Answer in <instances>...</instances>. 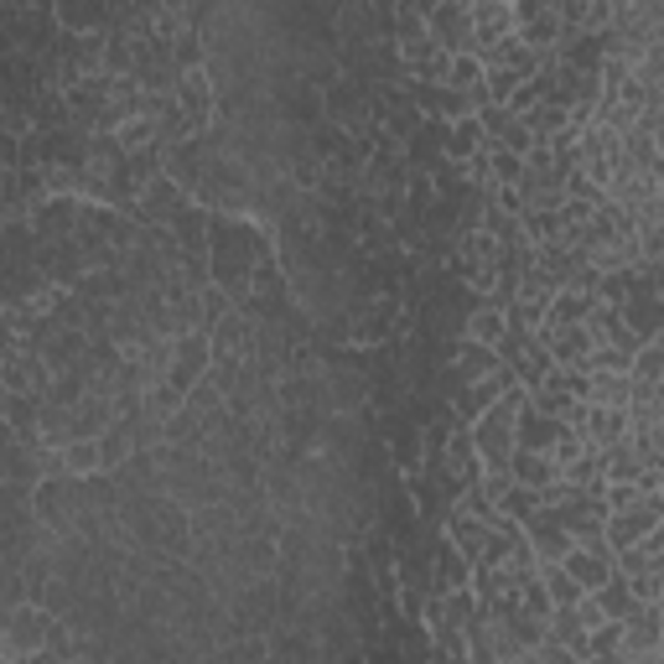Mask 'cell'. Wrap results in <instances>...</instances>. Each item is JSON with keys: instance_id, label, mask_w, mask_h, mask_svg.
<instances>
[{"instance_id": "1", "label": "cell", "mask_w": 664, "mask_h": 664, "mask_svg": "<svg viewBox=\"0 0 664 664\" xmlns=\"http://www.w3.org/2000/svg\"><path fill=\"white\" fill-rule=\"evenodd\" d=\"M52 628H58L52 608H42V602H16L11 617H5V654H37V649H48Z\"/></svg>"}, {"instance_id": "2", "label": "cell", "mask_w": 664, "mask_h": 664, "mask_svg": "<svg viewBox=\"0 0 664 664\" xmlns=\"http://www.w3.org/2000/svg\"><path fill=\"white\" fill-rule=\"evenodd\" d=\"M426 26L431 37L451 52V58H462V52H473L477 31H473V5H426Z\"/></svg>"}, {"instance_id": "3", "label": "cell", "mask_w": 664, "mask_h": 664, "mask_svg": "<svg viewBox=\"0 0 664 664\" xmlns=\"http://www.w3.org/2000/svg\"><path fill=\"white\" fill-rule=\"evenodd\" d=\"M561 566H566L571 576L582 582V592H602V587H608V582L617 576L613 550H608V546H576L566 561H561Z\"/></svg>"}, {"instance_id": "4", "label": "cell", "mask_w": 664, "mask_h": 664, "mask_svg": "<svg viewBox=\"0 0 664 664\" xmlns=\"http://www.w3.org/2000/svg\"><path fill=\"white\" fill-rule=\"evenodd\" d=\"M509 468H514V483H520V488H535V494H546V488L561 483V462H556V451H546V447H520Z\"/></svg>"}, {"instance_id": "5", "label": "cell", "mask_w": 664, "mask_h": 664, "mask_svg": "<svg viewBox=\"0 0 664 664\" xmlns=\"http://www.w3.org/2000/svg\"><path fill=\"white\" fill-rule=\"evenodd\" d=\"M649 649H664L660 602L654 608H634V613L623 617V654H649Z\"/></svg>"}, {"instance_id": "6", "label": "cell", "mask_w": 664, "mask_h": 664, "mask_svg": "<svg viewBox=\"0 0 664 664\" xmlns=\"http://www.w3.org/2000/svg\"><path fill=\"white\" fill-rule=\"evenodd\" d=\"M462 332H468V343H477V348L503 354V348H509V337H514V322H509V307H477Z\"/></svg>"}, {"instance_id": "7", "label": "cell", "mask_w": 664, "mask_h": 664, "mask_svg": "<svg viewBox=\"0 0 664 664\" xmlns=\"http://www.w3.org/2000/svg\"><path fill=\"white\" fill-rule=\"evenodd\" d=\"M177 104H182V115L208 119V110H214V78H208V68L182 73V84H177Z\"/></svg>"}, {"instance_id": "8", "label": "cell", "mask_w": 664, "mask_h": 664, "mask_svg": "<svg viewBox=\"0 0 664 664\" xmlns=\"http://www.w3.org/2000/svg\"><path fill=\"white\" fill-rule=\"evenodd\" d=\"M639 477H643V451L634 447V436L602 451V483H639Z\"/></svg>"}, {"instance_id": "9", "label": "cell", "mask_w": 664, "mask_h": 664, "mask_svg": "<svg viewBox=\"0 0 664 664\" xmlns=\"http://www.w3.org/2000/svg\"><path fill=\"white\" fill-rule=\"evenodd\" d=\"M498 369H503V363H498L494 348H477V343H468V337L457 343V380H462V384H483V380H494Z\"/></svg>"}, {"instance_id": "10", "label": "cell", "mask_w": 664, "mask_h": 664, "mask_svg": "<svg viewBox=\"0 0 664 664\" xmlns=\"http://www.w3.org/2000/svg\"><path fill=\"white\" fill-rule=\"evenodd\" d=\"M535 582H540V592H546L550 613H556V608H576V602L587 597V592H582V582H576L566 566H540V576H535Z\"/></svg>"}, {"instance_id": "11", "label": "cell", "mask_w": 664, "mask_h": 664, "mask_svg": "<svg viewBox=\"0 0 664 664\" xmlns=\"http://www.w3.org/2000/svg\"><path fill=\"white\" fill-rule=\"evenodd\" d=\"M587 400L608 405V410H628V405H634V374H592Z\"/></svg>"}, {"instance_id": "12", "label": "cell", "mask_w": 664, "mask_h": 664, "mask_svg": "<svg viewBox=\"0 0 664 664\" xmlns=\"http://www.w3.org/2000/svg\"><path fill=\"white\" fill-rule=\"evenodd\" d=\"M68 477H94V473H110L104 468V442L99 436H78V442H68Z\"/></svg>"}, {"instance_id": "13", "label": "cell", "mask_w": 664, "mask_h": 664, "mask_svg": "<svg viewBox=\"0 0 664 664\" xmlns=\"http://www.w3.org/2000/svg\"><path fill=\"white\" fill-rule=\"evenodd\" d=\"M597 602H602V613L613 617V623H623V617L634 613V608H643V602H634V587H628L623 576H613V582L597 592Z\"/></svg>"}, {"instance_id": "14", "label": "cell", "mask_w": 664, "mask_h": 664, "mask_svg": "<svg viewBox=\"0 0 664 664\" xmlns=\"http://www.w3.org/2000/svg\"><path fill=\"white\" fill-rule=\"evenodd\" d=\"M628 374H634V384H664V343H643Z\"/></svg>"}, {"instance_id": "15", "label": "cell", "mask_w": 664, "mask_h": 664, "mask_svg": "<svg viewBox=\"0 0 664 664\" xmlns=\"http://www.w3.org/2000/svg\"><path fill=\"white\" fill-rule=\"evenodd\" d=\"M643 488L639 483H602V503H608V514H628V509H639L643 503Z\"/></svg>"}, {"instance_id": "16", "label": "cell", "mask_w": 664, "mask_h": 664, "mask_svg": "<svg viewBox=\"0 0 664 664\" xmlns=\"http://www.w3.org/2000/svg\"><path fill=\"white\" fill-rule=\"evenodd\" d=\"M520 182H524V156L494 145V188H520Z\"/></svg>"}, {"instance_id": "17", "label": "cell", "mask_w": 664, "mask_h": 664, "mask_svg": "<svg viewBox=\"0 0 664 664\" xmlns=\"http://www.w3.org/2000/svg\"><path fill=\"white\" fill-rule=\"evenodd\" d=\"M571 613H576V623H582L587 634H597V628H608V623H613V617L602 613V602H597V592H587L582 602H576V608H571Z\"/></svg>"}, {"instance_id": "18", "label": "cell", "mask_w": 664, "mask_h": 664, "mask_svg": "<svg viewBox=\"0 0 664 664\" xmlns=\"http://www.w3.org/2000/svg\"><path fill=\"white\" fill-rule=\"evenodd\" d=\"M582 664H617V654H587Z\"/></svg>"}]
</instances>
